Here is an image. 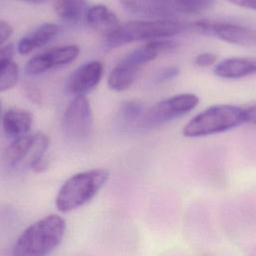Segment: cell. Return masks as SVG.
I'll list each match as a JSON object with an SVG mask.
<instances>
[{"label":"cell","mask_w":256,"mask_h":256,"mask_svg":"<svg viewBox=\"0 0 256 256\" xmlns=\"http://www.w3.org/2000/svg\"><path fill=\"white\" fill-rule=\"evenodd\" d=\"M66 220L50 214L29 225L16 239L12 256H47L62 242Z\"/></svg>","instance_id":"cell-1"},{"label":"cell","mask_w":256,"mask_h":256,"mask_svg":"<svg viewBox=\"0 0 256 256\" xmlns=\"http://www.w3.org/2000/svg\"><path fill=\"white\" fill-rule=\"evenodd\" d=\"M109 171L94 168L70 176L60 187L55 197L58 211L68 213L89 203L104 187Z\"/></svg>","instance_id":"cell-2"},{"label":"cell","mask_w":256,"mask_h":256,"mask_svg":"<svg viewBox=\"0 0 256 256\" xmlns=\"http://www.w3.org/2000/svg\"><path fill=\"white\" fill-rule=\"evenodd\" d=\"M245 122L244 109L232 104H217L198 113L183 128L189 138L205 137L233 129Z\"/></svg>","instance_id":"cell-3"},{"label":"cell","mask_w":256,"mask_h":256,"mask_svg":"<svg viewBox=\"0 0 256 256\" xmlns=\"http://www.w3.org/2000/svg\"><path fill=\"white\" fill-rule=\"evenodd\" d=\"M184 26L172 19H155L130 21L121 24L115 32L106 38L110 48H116L128 43L142 40H157L179 34Z\"/></svg>","instance_id":"cell-4"},{"label":"cell","mask_w":256,"mask_h":256,"mask_svg":"<svg viewBox=\"0 0 256 256\" xmlns=\"http://www.w3.org/2000/svg\"><path fill=\"white\" fill-rule=\"evenodd\" d=\"M49 137L37 132L12 140L3 153V161L10 169L33 168L34 165L45 157L49 147Z\"/></svg>","instance_id":"cell-5"},{"label":"cell","mask_w":256,"mask_h":256,"mask_svg":"<svg viewBox=\"0 0 256 256\" xmlns=\"http://www.w3.org/2000/svg\"><path fill=\"white\" fill-rule=\"evenodd\" d=\"M199 104L193 93H180L157 102L144 111L137 125L140 128H154L191 112Z\"/></svg>","instance_id":"cell-6"},{"label":"cell","mask_w":256,"mask_h":256,"mask_svg":"<svg viewBox=\"0 0 256 256\" xmlns=\"http://www.w3.org/2000/svg\"><path fill=\"white\" fill-rule=\"evenodd\" d=\"M192 29L239 46H256V30L239 24L223 21L201 20L191 25Z\"/></svg>","instance_id":"cell-7"},{"label":"cell","mask_w":256,"mask_h":256,"mask_svg":"<svg viewBox=\"0 0 256 256\" xmlns=\"http://www.w3.org/2000/svg\"><path fill=\"white\" fill-rule=\"evenodd\" d=\"M93 126V111L86 96H75L67 105L63 118L62 128L65 135L71 139L85 138Z\"/></svg>","instance_id":"cell-8"},{"label":"cell","mask_w":256,"mask_h":256,"mask_svg":"<svg viewBox=\"0 0 256 256\" xmlns=\"http://www.w3.org/2000/svg\"><path fill=\"white\" fill-rule=\"evenodd\" d=\"M79 47L74 44L51 48L29 59L25 65V72L31 76L39 75L54 67L73 62L79 56Z\"/></svg>","instance_id":"cell-9"},{"label":"cell","mask_w":256,"mask_h":256,"mask_svg":"<svg viewBox=\"0 0 256 256\" xmlns=\"http://www.w3.org/2000/svg\"><path fill=\"white\" fill-rule=\"evenodd\" d=\"M103 71L104 65L98 60L79 66L69 77L67 83L69 92L75 96H85L99 84Z\"/></svg>","instance_id":"cell-10"},{"label":"cell","mask_w":256,"mask_h":256,"mask_svg":"<svg viewBox=\"0 0 256 256\" xmlns=\"http://www.w3.org/2000/svg\"><path fill=\"white\" fill-rule=\"evenodd\" d=\"M129 12L141 16L169 19L176 11L172 0H120Z\"/></svg>","instance_id":"cell-11"},{"label":"cell","mask_w":256,"mask_h":256,"mask_svg":"<svg viewBox=\"0 0 256 256\" xmlns=\"http://www.w3.org/2000/svg\"><path fill=\"white\" fill-rule=\"evenodd\" d=\"M214 74L223 79H239L256 74V58L231 57L217 63Z\"/></svg>","instance_id":"cell-12"},{"label":"cell","mask_w":256,"mask_h":256,"mask_svg":"<svg viewBox=\"0 0 256 256\" xmlns=\"http://www.w3.org/2000/svg\"><path fill=\"white\" fill-rule=\"evenodd\" d=\"M32 126V115L21 108L7 109L2 115V127L5 135L12 139H18L29 134Z\"/></svg>","instance_id":"cell-13"},{"label":"cell","mask_w":256,"mask_h":256,"mask_svg":"<svg viewBox=\"0 0 256 256\" xmlns=\"http://www.w3.org/2000/svg\"><path fill=\"white\" fill-rule=\"evenodd\" d=\"M85 19L87 24L96 32L110 36L121 25L115 13L102 4H97L88 8Z\"/></svg>","instance_id":"cell-14"},{"label":"cell","mask_w":256,"mask_h":256,"mask_svg":"<svg viewBox=\"0 0 256 256\" xmlns=\"http://www.w3.org/2000/svg\"><path fill=\"white\" fill-rule=\"evenodd\" d=\"M58 26L54 23L41 24L20 39L17 45V51L21 55L29 54L49 43L58 34Z\"/></svg>","instance_id":"cell-15"},{"label":"cell","mask_w":256,"mask_h":256,"mask_svg":"<svg viewBox=\"0 0 256 256\" xmlns=\"http://www.w3.org/2000/svg\"><path fill=\"white\" fill-rule=\"evenodd\" d=\"M139 70V67L119 62L108 75V87L116 92H122L129 89L136 80Z\"/></svg>","instance_id":"cell-16"},{"label":"cell","mask_w":256,"mask_h":256,"mask_svg":"<svg viewBox=\"0 0 256 256\" xmlns=\"http://www.w3.org/2000/svg\"><path fill=\"white\" fill-rule=\"evenodd\" d=\"M54 10L62 20L76 23L86 15L87 0H55Z\"/></svg>","instance_id":"cell-17"},{"label":"cell","mask_w":256,"mask_h":256,"mask_svg":"<svg viewBox=\"0 0 256 256\" xmlns=\"http://www.w3.org/2000/svg\"><path fill=\"white\" fill-rule=\"evenodd\" d=\"M158 54L159 53L152 47V45L147 42L144 46L132 50L130 53L125 55L119 62L140 68L143 64L154 60L158 56Z\"/></svg>","instance_id":"cell-18"},{"label":"cell","mask_w":256,"mask_h":256,"mask_svg":"<svg viewBox=\"0 0 256 256\" xmlns=\"http://www.w3.org/2000/svg\"><path fill=\"white\" fill-rule=\"evenodd\" d=\"M19 68L12 60H0V91L12 89L18 82Z\"/></svg>","instance_id":"cell-19"},{"label":"cell","mask_w":256,"mask_h":256,"mask_svg":"<svg viewBox=\"0 0 256 256\" xmlns=\"http://www.w3.org/2000/svg\"><path fill=\"white\" fill-rule=\"evenodd\" d=\"M176 12L193 14L202 12L214 3V0H172Z\"/></svg>","instance_id":"cell-20"},{"label":"cell","mask_w":256,"mask_h":256,"mask_svg":"<svg viewBox=\"0 0 256 256\" xmlns=\"http://www.w3.org/2000/svg\"><path fill=\"white\" fill-rule=\"evenodd\" d=\"M143 113L144 109L142 103L136 100L127 101L120 108V118L125 124L138 123Z\"/></svg>","instance_id":"cell-21"},{"label":"cell","mask_w":256,"mask_h":256,"mask_svg":"<svg viewBox=\"0 0 256 256\" xmlns=\"http://www.w3.org/2000/svg\"><path fill=\"white\" fill-rule=\"evenodd\" d=\"M152 47L158 52V53H165V52H172L175 49H177V43L171 40L166 39H157L148 41Z\"/></svg>","instance_id":"cell-22"},{"label":"cell","mask_w":256,"mask_h":256,"mask_svg":"<svg viewBox=\"0 0 256 256\" xmlns=\"http://www.w3.org/2000/svg\"><path fill=\"white\" fill-rule=\"evenodd\" d=\"M217 55L212 52H203L195 57L194 63L198 67H210L217 62Z\"/></svg>","instance_id":"cell-23"},{"label":"cell","mask_w":256,"mask_h":256,"mask_svg":"<svg viewBox=\"0 0 256 256\" xmlns=\"http://www.w3.org/2000/svg\"><path fill=\"white\" fill-rule=\"evenodd\" d=\"M178 74H179V68L175 66H170V67H165L161 71H159L156 78H157V81L162 82V81L171 80L177 77Z\"/></svg>","instance_id":"cell-24"},{"label":"cell","mask_w":256,"mask_h":256,"mask_svg":"<svg viewBox=\"0 0 256 256\" xmlns=\"http://www.w3.org/2000/svg\"><path fill=\"white\" fill-rule=\"evenodd\" d=\"M13 33V27L10 23L1 20L0 21V44L4 45V43L10 38Z\"/></svg>","instance_id":"cell-25"},{"label":"cell","mask_w":256,"mask_h":256,"mask_svg":"<svg viewBox=\"0 0 256 256\" xmlns=\"http://www.w3.org/2000/svg\"><path fill=\"white\" fill-rule=\"evenodd\" d=\"M25 94L31 102L40 103L42 100V95L40 90L33 85H28L25 87Z\"/></svg>","instance_id":"cell-26"},{"label":"cell","mask_w":256,"mask_h":256,"mask_svg":"<svg viewBox=\"0 0 256 256\" xmlns=\"http://www.w3.org/2000/svg\"><path fill=\"white\" fill-rule=\"evenodd\" d=\"M15 48L13 44L1 45L0 49V60H12L14 56Z\"/></svg>","instance_id":"cell-27"},{"label":"cell","mask_w":256,"mask_h":256,"mask_svg":"<svg viewBox=\"0 0 256 256\" xmlns=\"http://www.w3.org/2000/svg\"><path fill=\"white\" fill-rule=\"evenodd\" d=\"M225 1L238 7L256 10V0H225Z\"/></svg>","instance_id":"cell-28"},{"label":"cell","mask_w":256,"mask_h":256,"mask_svg":"<svg viewBox=\"0 0 256 256\" xmlns=\"http://www.w3.org/2000/svg\"><path fill=\"white\" fill-rule=\"evenodd\" d=\"M245 122H249L256 125V104L244 109Z\"/></svg>","instance_id":"cell-29"},{"label":"cell","mask_w":256,"mask_h":256,"mask_svg":"<svg viewBox=\"0 0 256 256\" xmlns=\"http://www.w3.org/2000/svg\"><path fill=\"white\" fill-rule=\"evenodd\" d=\"M21 1L28 2V3H31V4H43V3L47 2L48 0H21Z\"/></svg>","instance_id":"cell-30"}]
</instances>
